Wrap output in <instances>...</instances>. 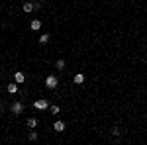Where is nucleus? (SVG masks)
<instances>
[{
  "label": "nucleus",
  "mask_w": 147,
  "mask_h": 145,
  "mask_svg": "<svg viewBox=\"0 0 147 145\" xmlns=\"http://www.w3.org/2000/svg\"><path fill=\"white\" fill-rule=\"evenodd\" d=\"M53 129H55V132H63V129H65V122L57 120V122L53 123Z\"/></svg>",
  "instance_id": "0eeeda50"
},
{
  "label": "nucleus",
  "mask_w": 147,
  "mask_h": 145,
  "mask_svg": "<svg viewBox=\"0 0 147 145\" xmlns=\"http://www.w3.org/2000/svg\"><path fill=\"white\" fill-rule=\"evenodd\" d=\"M39 2H41V4H43V2H45V0H39Z\"/></svg>",
  "instance_id": "dca6fc26"
},
{
  "label": "nucleus",
  "mask_w": 147,
  "mask_h": 145,
  "mask_svg": "<svg viewBox=\"0 0 147 145\" xmlns=\"http://www.w3.org/2000/svg\"><path fill=\"white\" fill-rule=\"evenodd\" d=\"M28 139H30V141H37V132H30Z\"/></svg>",
  "instance_id": "4468645a"
},
{
  "label": "nucleus",
  "mask_w": 147,
  "mask_h": 145,
  "mask_svg": "<svg viewBox=\"0 0 147 145\" xmlns=\"http://www.w3.org/2000/svg\"><path fill=\"white\" fill-rule=\"evenodd\" d=\"M120 134H122V132H120V127H118V125H114V127H112V135H114V137H120Z\"/></svg>",
  "instance_id": "ddd939ff"
},
{
  "label": "nucleus",
  "mask_w": 147,
  "mask_h": 145,
  "mask_svg": "<svg viewBox=\"0 0 147 145\" xmlns=\"http://www.w3.org/2000/svg\"><path fill=\"white\" fill-rule=\"evenodd\" d=\"M57 84H59V78H57V77H53V75H49V77L45 78V86H47L49 90L57 88Z\"/></svg>",
  "instance_id": "f03ea898"
},
{
  "label": "nucleus",
  "mask_w": 147,
  "mask_h": 145,
  "mask_svg": "<svg viewBox=\"0 0 147 145\" xmlns=\"http://www.w3.org/2000/svg\"><path fill=\"white\" fill-rule=\"evenodd\" d=\"M49 110H51V114H59V112H61V108H59L57 104H53V106H49Z\"/></svg>",
  "instance_id": "2eb2a0df"
},
{
  "label": "nucleus",
  "mask_w": 147,
  "mask_h": 145,
  "mask_svg": "<svg viewBox=\"0 0 147 145\" xmlns=\"http://www.w3.org/2000/svg\"><path fill=\"white\" fill-rule=\"evenodd\" d=\"M22 10L26 12V14H30V12H34V10H35V4L32 2V0H26V2L22 4Z\"/></svg>",
  "instance_id": "7ed1b4c3"
},
{
  "label": "nucleus",
  "mask_w": 147,
  "mask_h": 145,
  "mask_svg": "<svg viewBox=\"0 0 147 145\" xmlns=\"http://www.w3.org/2000/svg\"><path fill=\"white\" fill-rule=\"evenodd\" d=\"M49 39H51V35H49V34H41V35H39V43H41V45L49 43Z\"/></svg>",
  "instance_id": "6e6552de"
},
{
  "label": "nucleus",
  "mask_w": 147,
  "mask_h": 145,
  "mask_svg": "<svg viewBox=\"0 0 147 145\" xmlns=\"http://www.w3.org/2000/svg\"><path fill=\"white\" fill-rule=\"evenodd\" d=\"M14 80H16L18 84H24V82H26V75H24L22 71H16V73H14Z\"/></svg>",
  "instance_id": "39448f33"
},
{
  "label": "nucleus",
  "mask_w": 147,
  "mask_h": 145,
  "mask_svg": "<svg viewBox=\"0 0 147 145\" xmlns=\"http://www.w3.org/2000/svg\"><path fill=\"white\" fill-rule=\"evenodd\" d=\"M10 112L14 114V116H20V114L24 112V102H20V100L12 102V106H10Z\"/></svg>",
  "instance_id": "f257e3e1"
},
{
  "label": "nucleus",
  "mask_w": 147,
  "mask_h": 145,
  "mask_svg": "<svg viewBox=\"0 0 147 145\" xmlns=\"http://www.w3.org/2000/svg\"><path fill=\"white\" fill-rule=\"evenodd\" d=\"M65 67H67V61H65V59L55 61V69H57V71H65Z\"/></svg>",
  "instance_id": "423d86ee"
},
{
  "label": "nucleus",
  "mask_w": 147,
  "mask_h": 145,
  "mask_svg": "<svg viewBox=\"0 0 147 145\" xmlns=\"http://www.w3.org/2000/svg\"><path fill=\"white\" fill-rule=\"evenodd\" d=\"M34 108H35V110H47V108H49V102H47V100H35L34 102Z\"/></svg>",
  "instance_id": "20e7f679"
},
{
  "label": "nucleus",
  "mask_w": 147,
  "mask_h": 145,
  "mask_svg": "<svg viewBox=\"0 0 147 145\" xmlns=\"http://www.w3.org/2000/svg\"><path fill=\"white\" fill-rule=\"evenodd\" d=\"M6 90H8L10 94H16V92H18V82H12V84H8V86H6Z\"/></svg>",
  "instance_id": "1a4fd4ad"
},
{
  "label": "nucleus",
  "mask_w": 147,
  "mask_h": 145,
  "mask_svg": "<svg viewBox=\"0 0 147 145\" xmlns=\"http://www.w3.org/2000/svg\"><path fill=\"white\" fill-rule=\"evenodd\" d=\"M28 127H32V129L37 127V120H35V118H30V120H28Z\"/></svg>",
  "instance_id": "f8f14e48"
},
{
  "label": "nucleus",
  "mask_w": 147,
  "mask_h": 145,
  "mask_svg": "<svg viewBox=\"0 0 147 145\" xmlns=\"http://www.w3.org/2000/svg\"><path fill=\"white\" fill-rule=\"evenodd\" d=\"M32 2H35V0H32Z\"/></svg>",
  "instance_id": "f3484780"
},
{
  "label": "nucleus",
  "mask_w": 147,
  "mask_h": 145,
  "mask_svg": "<svg viewBox=\"0 0 147 145\" xmlns=\"http://www.w3.org/2000/svg\"><path fill=\"white\" fill-rule=\"evenodd\" d=\"M30 28H32V30H35V32H37V30H39V28H41V22H39V20H32V24H30Z\"/></svg>",
  "instance_id": "9d476101"
},
{
  "label": "nucleus",
  "mask_w": 147,
  "mask_h": 145,
  "mask_svg": "<svg viewBox=\"0 0 147 145\" xmlns=\"http://www.w3.org/2000/svg\"><path fill=\"white\" fill-rule=\"evenodd\" d=\"M84 82V75L79 73V75H75V84H82Z\"/></svg>",
  "instance_id": "9b49d317"
}]
</instances>
